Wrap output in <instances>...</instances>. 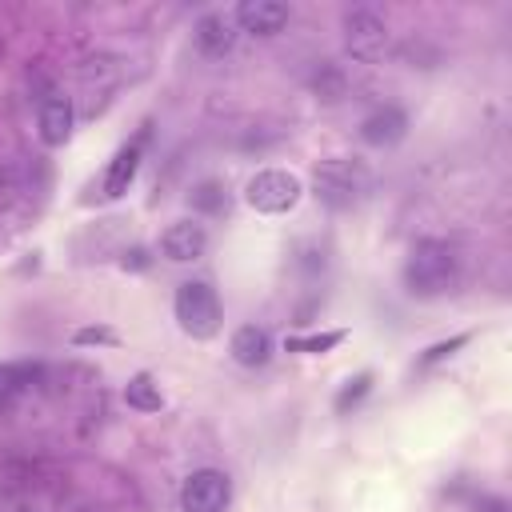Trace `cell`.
Segmentation results:
<instances>
[{
    "label": "cell",
    "instance_id": "7a4b0ae2",
    "mask_svg": "<svg viewBox=\"0 0 512 512\" xmlns=\"http://www.w3.org/2000/svg\"><path fill=\"white\" fill-rule=\"evenodd\" d=\"M312 188L320 204H328L332 212H344L368 192V172L356 160H320L312 172Z\"/></svg>",
    "mask_w": 512,
    "mask_h": 512
},
{
    "label": "cell",
    "instance_id": "3957f363",
    "mask_svg": "<svg viewBox=\"0 0 512 512\" xmlns=\"http://www.w3.org/2000/svg\"><path fill=\"white\" fill-rule=\"evenodd\" d=\"M172 308H176L180 328H184L192 340H208V336L220 332V296H216L212 284H204V280H184V284L176 288Z\"/></svg>",
    "mask_w": 512,
    "mask_h": 512
},
{
    "label": "cell",
    "instance_id": "e0dca14e",
    "mask_svg": "<svg viewBox=\"0 0 512 512\" xmlns=\"http://www.w3.org/2000/svg\"><path fill=\"white\" fill-rule=\"evenodd\" d=\"M368 388H372V372H356L340 392H336V412H348V408H356L364 396H368Z\"/></svg>",
    "mask_w": 512,
    "mask_h": 512
},
{
    "label": "cell",
    "instance_id": "9a60e30c",
    "mask_svg": "<svg viewBox=\"0 0 512 512\" xmlns=\"http://www.w3.org/2000/svg\"><path fill=\"white\" fill-rule=\"evenodd\" d=\"M344 340V328H332V332H320V336H292L284 340L288 352H308V356H324L328 348H336Z\"/></svg>",
    "mask_w": 512,
    "mask_h": 512
},
{
    "label": "cell",
    "instance_id": "ffe728a7",
    "mask_svg": "<svg viewBox=\"0 0 512 512\" xmlns=\"http://www.w3.org/2000/svg\"><path fill=\"white\" fill-rule=\"evenodd\" d=\"M72 340L76 344H116V332L112 328H76Z\"/></svg>",
    "mask_w": 512,
    "mask_h": 512
},
{
    "label": "cell",
    "instance_id": "4fadbf2b",
    "mask_svg": "<svg viewBox=\"0 0 512 512\" xmlns=\"http://www.w3.org/2000/svg\"><path fill=\"white\" fill-rule=\"evenodd\" d=\"M68 132H72V100L68 96H48L40 104V140L60 148L68 140Z\"/></svg>",
    "mask_w": 512,
    "mask_h": 512
},
{
    "label": "cell",
    "instance_id": "d6986e66",
    "mask_svg": "<svg viewBox=\"0 0 512 512\" xmlns=\"http://www.w3.org/2000/svg\"><path fill=\"white\" fill-rule=\"evenodd\" d=\"M468 344V336L460 332V336H452V340H440V344H432L424 356H420V368H432V364H440V360H448L456 348H464Z\"/></svg>",
    "mask_w": 512,
    "mask_h": 512
},
{
    "label": "cell",
    "instance_id": "ac0fdd59",
    "mask_svg": "<svg viewBox=\"0 0 512 512\" xmlns=\"http://www.w3.org/2000/svg\"><path fill=\"white\" fill-rule=\"evenodd\" d=\"M188 200H192V204H196L200 212H212V216L228 208V196H224V192H220V184H212V180H204V184H196Z\"/></svg>",
    "mask_w": 512,
    "mask_h": 512
},
{
    "label": "cell",
    "instance_id": "30bf717a",
    "mask_svg": "<svg viewBox=\"0 0 512 512\" xmlns=\"http://www.w3.org/2000/svg\"><path fill=\"white\" fill-rule=\"evenodd\" d=\"M144 140H148V132H140L132 144H124V148L112 156V164H108V172H104V196H108V200H120V196L128 192V184H132V176H136V168H140Z\"/></svg>",
    "mask_w": 512,
    "mask_h": 512
},
{
    "label": "cell",
    "instance_id": "2e32d148",
    "mask_svg": "<svg viewBox=\"0 0 512 512\" xmlns=\"http://www.w3.org/2000/svg\"><path fill=\"white\" fill-rule=\"evenodd\" d=\"M28 380H32V368H24V364H0V408H8L24 392Z\"/></svg>",
    "mask_w": 512,
    "mask_h": 512
},
{
    "label": "cell",
    "instance_id": "6da1fadb",
    "mask_svg": "<svg viewBox=\"0 0 512 512\" xmlns=\"http://www.w3.org/2000/svg\"><path fill=\"white\" fill-rule=\"evenodd\" d=\"M460 280V256L452 244L444 240H416L408 260H404V284L412 296L420 300H432V296H444L452 292Z\"/></svg>",
    "mask_w": 512,
    "mask_h": 512
},
{
    "label": "cell",
    "instance_id": "7c38bea8",
    "mask_svg": "<svg viewBox=\"0 0 512 512\" xmlns=\"http://www.w3.org/2000/svg\"><path fill=\"white\" fill-rule=\"evenodd\" d=\"M192 32H196L200 52H208V56H224V52H232V44H236V24H232V16H224V12L200 16Z\"/></svg>",
    "mask_w": 512,
    "mask_h": 512
},
{
    "label": "cell",
    "instance_id": "277c9868",
    "mask_svg": "<svg viewBox=\"0 0 512 512\" xmlns=\"http://www.w3.org/2000/svg\"><path fill=\"white\" fill-rule=\"evenodd\" d=\"M300 192H304L300 180H296L292 172H284V168H260V172L244 184V200H248L256 212H264V216H280V212L296 208Z\"/></svg>",
    "mask_w": 512,
    "mask_h": 512
},
{
    "label": "cell",
    "instance_id": "8992f818",
    "mask_svg": "<svg viewBox=\"0 0 512 512\" xmlns=\"http://www.w3.org/2000/svg\"><path fill=\"white\" fill-rule=\"evenodd\" d=\"M228 500H232V480L216 468L192 472L180 488V508L184 512H224Z\"/></svg>",
    "mask_w": 512,
    "mask_h": 512
},
{
    "label": "cell",
    "instance_id": "8fae6325",
    "mask_svg": "<svg viewBox=\"0 0 512 512\" xmlns=\"http://www.w3.org/2000/svg\"><path fill=\"white\" fill-rule=\"evenodd\" d=\"M228 352H232L236 364L260 368V364H268V356H272V336H268L264 328H256V324H240V328L232 332Z\"/></svg>",
    "mask_w": 512,
    "mask_h": 512
},
{
    "label": "cell",
    "instance_id": "5bb4252c",
    "mask_svg": "<svg viewBox=\"0 0 512 512\" xmlns=\"http://www.w3.org/2000/svg\"><path fill=\"white\" fill-rule=\"evenodd\" d=\"M124 400H128V408H136V412H160V408H164V392H160V384H156L148 372H136V376L124 384Z\"/></svg>",
    "mask_w": 512,
    "mask_h": 512
},
{
    "label": "cell",
    "instance_id": "ba28073f",
    "mask_svg": "<svg viewBox=\"0 0 512 512\" xmlns=\"http://www.w3.org/2000/svg\"><path fill=\"white\" fill-rule=\"evenodd\" d=\"M204 248H208V232H204V224H196V220H176V224H168L164 236H160V252H164L172 264L196 260V256H204Z\"/></svg>",
    "mask_w": 512,
    "mask_h": 512
},
{
    "label": "cell",
    "instance_id": "9c48e42d",
    "mask_svg": "<svg viewBox=\"0 0 512 512\" xmlns=\"http://www.w3.org/2000/svg\"><path fill=\"white\" fill-rule=\"evenodd\" d=\"M404 136H408V116H404L396 104L376 108V112L364 116V124H360V140L372 144V148H392V144H400Z\"/></svg>",
    "mask_w": 512,
    "mask_h": 512
},
{
    "label": "cell",
    "instance_id": "52a82bcc",
    "mask_svg": "<svg viewBox=\"0 0 512 512\" xmlns=\"http://www.w3.org/2000/svg\"><path fill=\"white\" fill-rule=\"evenodd\" d=\"M232 24H240L252 36H276L288 24V4H280V0H240Z\"/></svg>",
    "mask_w": 512,
    "mask_h": 512
},
{
    "label": "cell",
    "instance_id": "44dd1931",
    "mask_svg": "<svg viewBox=\"0 0 512 512\" xmlns=\"http://www.w3.org/2000/svg\"><path fill=\"white\" fill-rule=\"evenodd\" d=\"M124 268H148V252H144V248L124 252Z\"/></svg>",
    "mask_w": 512,
    "mask_h": 512
},
{
    "label": "cell",
    "instance_id": "5b68a950",
    "mask_svg": "<svg viewBox=\"0 0 512 512\" xmlns=\"http://www.w3.org/2000/svg\"><path fill=\"white\" fill-rule=\"evenodd\" d=\"M344 44H348V52L356 60L376 64L388 52V24L376 12H368V8H352L344 16Z\"/></svg>",
    "mask_w": 512,
    "mask_h": 512
}]
</instances>
